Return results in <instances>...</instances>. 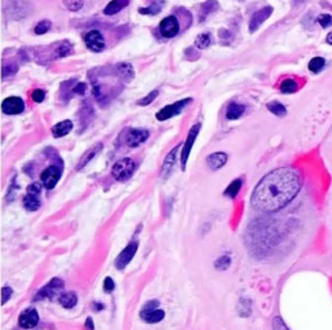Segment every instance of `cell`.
<instances>
[{
	"label": "cell",
	"mask_w": 332,
	"mask_h": 330,
	"mask_svg": "<svg viewBox=\"0 0 332 330\" xmlns=\"http://www.w3.org/2000/svg\"><path fill=\"white\" fill-rule=\"evenodd\" d=\"M12 294H13V291H12L10 287L4 286L3 289H1V300H3V304L7 303L8 299H9L10 296H12Z\"/></svg>",
	"instance_id": "ab89813d"
},
{
	"label": "cell",
	"mask_w": 332,
	"mask_h": 330,
	"mask_svg": "<svg viewBox=\"0 0 332 330\" xmlns=\"http://www.w3.org/2000/svg\"><path fill=\"white\" fill-rule=\"evenodd\" d=\"M129 5V0H112L111 3L104 8V14L107 16H113V14L118 13L119 10Z\"/></svg>",
	"instance_id": "ac0fdd59"
},
{
	"label": "cell",
	"mask_w": 332,
	"mask_h": 330,
	"mask_svg": "<svg viewBox=\"0 0 332 330\" xmlns=\"http://www.w3.org/2000/svg\"><path fill=\"white\" fill-rule=\"evenodd\" d=\"M86 328H87L88 330H95V327H94V323H92L91 317H88L87 321H86Z\"/></svg>",
	"instance_id": "7bdbcfd3"
},
{
	"label": "cell",
	"mask_w": 332,
	"mask_h": 330,
	"mask_svg": "<svg viewBox=\"0 0 332 330\" xmlns=\"http://www.w3.org/2000/svg\"><path fill=\"white\" fill-rule=\"evenodd\" d=\"M273 10H274L273 9V7H265L262 8V9L257 10V12L253 14V17L251 18V22H249V31H251V33H254V31L257 30L258 27L261 26L265 21L268 20L271 14H273Z\"/></svg>",
	"instance_id": "5bb4252c"
},
{
	"label": "cell",
	"mask_w": 332,
	"mask_h": 330,
	"mask_svg": "<svg viewBox=\"0 0 332 330\" xmlns=\"http://www.w3.org/2000/svg\"><path fill=\"white\" fill-rule=\"evenodd\" d=\"M160 31H161L163 37L167 38V39L176 37L179 33V22H178L176 17L167 16V17L164 18L160 24Z\"/></svg>",
	"instance_id": "30bf717a"
},
{
	"label": "cell",
	"mask_w": 332,
	"mask_h": 330,
	"mask_svg": "<svg viewBox=\"0 0 332 330\" xmlns=\"http://www.w3.org/2000/svg\"><path fill=\"white\" fill-rule=\"evenodd\" d=\"M135 171V162L131 158H122L115 162L112 169V176L118 182H125Z\"/></svg>",
	"instance_id": "7a4b0ae2"
},
{
	"label": "cell",
	"mask_w": 332,
	"mask_h": 330,
	"mask_svg": "<svg viewBox=\"0 0 332 330\" xmlns=\"http://www.w3.org/2000/svg\"><path fill=\"white\" fill-rule=\"evenodd\" d=\"M62 289H64V281L60 279H54L51 283H48L46 286L39 290L35 299H52Z\"/></svg>",
	"instance_id": "8992f818"
},
{
	"label": "cell",
	"mask_w": 332,
	"mask_h": 330,
	"mask_svg": "<svg viewBox=\"0 0 332 330\" xmlns=\"http://www.w3.org/2000/svg\"><path fill=\"white\" fill-rule=\"evenodd\" d=\"M183 148V144L182 145H176V148H174L169 154L166 155L165 161H164L163 169H161V175L163 178H167L170 175V172L173 171L174 166L176 163V158H178V153H179L180 149Z\"/></svg>",
	"instance_id": "9a60e30c"
},
{
	"label": "cell",
	"mask_w": 332,
	"mask_h": 330,
	"mask_svg": "<svg viewBox=\"0 0 332 330\" xmlns=\"http://www.w3.org/2000/svg\"><path fill=\"white\" fill-rule=\"evenodd\" d=\"M103 287H104V290L107 291V293H111V291H113V290H114V287H115L114 281H113L111 277H107V279L104 280Z\"/></svg>",
	"instance_id": "f35d334b"
},
{
	"label": "cell",
	"mask_w": 332,
	"mask_h": 330,
	"mask_svg": "<svg viewBox=\"0 0 332 330\" xmlns=\"http://www.w3.org/2000/svg\"><path fill=\"white\" fill-rule=\"evenodd\" d=\"M149 138V131L144 128H134L130 130L127 136H126V144L129 145L130 148H136L146 142Z\"/></svg>",
	"instance_id": "8fae6325"
},
{
	"label": "cell",
	"mask_w": 332,
	"mask_h": 330,
	"mask_svg": "<svg viewBox=\"0 0 332 330\" xmlns=\"http://www.w3.org/2000/svg\"><path fill=\"white\" fill-rule=\"evenodd\" d=\"M231 264V259L230 256H222V258H220L218 260H216V263H214V266H216V268H218V270L221 271H224L227 270L228 267H230Z\"/></svg>",
	"instance_id": "4dcf8cb0"
},
{
	"label": "cell",
	"mask_w": 332,
	"mask_h": 330,
	"mask_svg": "<svg viewBox=\"0 0 332 330\" xmlns=\"http://www.w3.org/2000/svg\"><path fill=\"white\" fill-rule=\"evenodd\" d=\"M85 42L88 49H91L94 52H102L105 48L104 37L98 30H91L90 33H87L85 37Z\"/></svg>",
	"instance_id": "7c38bea8"
},
{
	"label": "cell",
	"mask_w": 332,
	"mask_h": 330,
	"mask_svg": "<svg viewBox=\"0 0 332 330\" xmlns=\"http://www.w3.org/2000/svg\"><path fill=\"white\" fill-rule=\"evenodd\" d=\"M73 52V47L68 42H64V43L60 44V47L56 49V57H65V56H69V54Z\"/></svg>",
	"instance_id": "f1b7e54d"
},
{
	"label": "cell",
	"mask_w": 332,
	"mask_h": 330,
	"mask_svg": "<svg viewBox=\"0 0 332 330\" xmlns=\"http://www.w3.org/2000/svg\"><path fill=\"white\" fill-rule=\"evenodd\" d=\"M71 128H73V123H71V121L66 119V121L56 123L52 127V134H54L55 138H62V136L68 135L69 132L71 131Z\"/></svg>",
	"instance_id": "e0dca14e"
},
{
	"label": "cell",
	"mask_w": 332,
	"mask_h": 330,
	"mask_svg": "<svg viewBox=\"0 0 332 330\" xmlns=\"http://www.w3.org/2000/svg\"><path fill=\"white\" fill-rule=\"evenodd\" d=\"M159 302L157 300H151L146 306L143 307L140 311V317L143 321L148 324H156L160 323L165 317V312L159 308Z\"/></svg>",
	"instance_id": "3957f363"
},
{
	"label": "cell",
	"mask_w": 332,
	"mask_h": 330,
	"mask_svg": "<svg viewBox=\"0 0 332 330\" xmlns=\"http://www.w3.org/2000/svg\"><path fill=\"white\" fill-rule=\"evenodd\" d=\"M325 66L326 60L323 57H314L309 62V70L312 71V73H315V74L319 73V71H322Z\"/></svg>",
	"instance_id": "d4e9b609"
},
{
	"label": "cell",
	"mask_w": 332,
	"mask_h": 330,
	"mask_svg": "<svg viewBox=\"0 0 332 330\" xmlns=\"http://www.w3.org/2000/svg\"><path fill=\"white\" fill-rule=\"evenodd\" d=\"M302 186V175L295 167H279L260 180L252 193V206L258 211L271 214L293 201Z\"/></svg>",
	"instance_id": "6da1fadb"
},
{
	"label": "cell",
	"mask_w": 332,
	"mask_h": 330,
	"mask_svg": "<svg viewBox=\"0 0 332 330\" xmlns=\"http://www.w3.org/2000/svg\"><path fill=\"white\" fill-rule=\"evenodd\" d=\"M102 150V144H98L95 145L94 148H91L90 150H87V152L85 153V155L82 157V159L79 161L78 163V167H77V170H82L83 167H85L87 163H90L91 162V159H94L96 157V154H98L99 152Z\"/></svg>",
	"instance_id": "ffe728a7"
},
{
	"label": "cell",
	"mask_w": 332,
	"mask_h": 330,
	"mask_svg": "<svg viewBox=\"0 0 332 330\" xmlns=\"http://www.w3.org/2000/svg\"><path fill=\"white\" fill-rule=\"evenodd\" d=\"M207 162L210 169L218 170L226 165V162H227V154H226V153H222V152L213 153V154H210L209 157H208Z\"/></svg>",
	"instance_id": "2e32d148"
},
{
	"label": "cell",
	"mask_w": 332,
	"mask_h": 330,
	"mask_svg": "<svg viewBox=\"0 0 332 330\" xmlns=\"http://www.w3.org/2000/svg\"><path fill=\"white\" fill-rule=\"evenodd\" d=\"M1 110L7 115H17L25 110V102L21 97L12 96L7 97L1 104Z\"/></svg>",
	"instance_id": "52a82bcc"
},
{
	"label": "cell",
	"mask_w": 332,
	"mask_h": 330,
	"mask_svg": "<svg viewBox=\"0 0 332 330\" xmlns=\"http://www.w3.org/2000/svg\"><path fill=\"white\" fill-rule=\"evenodd\" d=\"M86 90V85L85 83H79L78 86H77V88L74 90V92H77V94H83Z\"/></svg>",
	"instance_id": "b9f144b4"
},
{
	"label": "cell",
	"mask_w": 332,
	"mask_h": 330,
	"mask_svg": "<svg viewBox=\"0 0 332 330\" xmlns=\"http://www.w3.org/2000/svg\"><path fill=\"white\" fill-rule=\"evenodd\" d=\"M297 1H298V3H300V1H305V0H297Z\"/></svg>",
	"instance_id": "f6af8a7d"
},
{
	"label": "cell",
	"mask_w": 332,
	"mask_h": 330,
	"mask_svg": "<svg viewBox=\"0 0 332 330\" xmlns=\"http://www.w3.org/2000/svg\"><path fill=\"white\" fill-rule=\"evenodd\" d=\"M31 97H33V100L35 102H42L44 100V97H46V92L43 90H34L33 94H31Z\"/></svg>",
	"instance_id": "8d00e7d4"
},
{
	"label": "cell",
	"mask_w": 332,
	"mask_h": 330,
	"mask_svg": "<svg viewBox=\"0 0 332 330\" xmlns=\"http://www.w3.org/2000/svg\"><path fill=\"white\" fill-rule=\"evenodd\" d=\"M17 71V66L14 64H12L9 66V69H8V66L5 64H4L3 66V78H7L9 74H14Z\"/></svg>",
	"instance_id": "60d3db41"
},
{
	"label": "cell",
	"mask_w": 332,
	"mask_h": 330,
	"mask_svg": "<svg viewBox=\"0 0 332 330\" xmlns=\"http://www.w3.org/2000/svg\"><path fill=\"white\" fill-rule=\"evenodd\" d=\"M39 323V315L34 308H27L22 311L18 317V325L24 329H33Z\"/></svg>",
	"instance_id": "4fadbf2b"
},
{
	"label": "cell",
	"mask_w": 332,
	"mask_h": 330,
	"mask_svg": "<svg viewBox=\"0 0 332 330\" xmlns=\"http://www.w3.org/2000/svg\"><path fill=\"white\" fill-rule=\"evenodd\" d=\"M138 251V242H130L125 249L119 253V255L115 259V268L117 270H125L127 264L132 260L134 255Z\"/></svg>",
	"instance_id": "ba28073f"
},
{
	"label": "cell",
	"mask_w": 332,
	"mask_h": 330,
	"mask_svg": "<svg viewBox=\"0 0 332 330\" xmlns=\"http://www.w3.org/2000/svg\"><path fill=\"white\" fill-rule=\"evenodd\" d=\"M197 48L200 49H205L212 44V35L210 34H201L196 38V42H195Z\"/></svg>",
	"instance_id": "83f0119b"
},
{
	"label": "cell",
	"mask_w": 332,
	"mask_h": 330,
	"mask_svg": "<svg viewBox=\"0 0 332 330\" xmlns=\"http://www.w3.org/2000/svg\"><path fill=\"white\" fill-rule=\"evenodd\" d=\"M42 192V186L41 184H38V183H34V184H30V186L27 187V193L29 194H34V195H39Z\"/></svg>",
	"instance_id": "74e56055"
},
{
	"label": "cell",
	"mask_w": 332,
	"mask_h": 330,
	"mask_svg": "<svg viewBox=\"0 0 332 330\" xmlns=\"http://www.w3.org/2000/svg\"><path fill=\"white\" fill-rule=\"evenodd\" d=\"M50 29H51V22H50L48 20H43V21H41L37 26H35L34 31L37 35H43V34H46Z\"/></svg>",
	"instance_id": "f546056e"
},
{
	"label": "cell",
	"mask_w": 332,
	"mask_h": 330,
	"mask_svg": "<svg viewBox=\"0 0 332 330\" xmlns=\"http://www.w3.org/2000/svg\"><path fill=\"white\" fill-rule=\"evenodd\" d=\"M24 206L27 211H37L41 207V201L38 198V195L27 193V195L24 198Z\"/></svg>",
	"instance_id": "7402d4cb"
},
{
	"label": "cell",
	"mask_w": 332,
	"mask_h": 330,
	"mask_svg": "<svg viewBox=\"0 0 332 330\" xmlns=\"http://www.w3.org/2000/svg\"><path fill=\"white\" fill-rule=\"evenodd\" d=\"M240 188H241V180L240 179H236V180H234V182L231 183L230 186L226 188L224 195H228L231 198H235L237 193H239V190H240Z\"/></svg>",
	"instance_id": "4316f807"
},
{
	"label": "cell",
	"mask_w": 332,
	"mask_h": 330,
	"mask_svg": "<svg viewBox=\"0 0 332 330\" xmlns=\"http://www.w3.org/2000/svg\"><path fill=\"white\" fill-rule=\"evenodd\" d=\"M200 131V125H195L188 132L187 135V140L183 144V148H182V154H180V163H182V169H186L187 161H188V157H190V153L192 150L193 142L196 140L197 134Z\"/></svg>",
	"instance_id": "5b68a950"
},
{
	"label": "cell",
	"mask_w": 332,
	"mask_h": 330,
	"mask_svg": "<svg viewBox=\"0 0 332 330\" xmlns=\"http://www.w3.org/2000/svg\"><path fill=\"white\" fill-rule=\"evenodd\" d=\"M244 111H245L244 105L236 104V102H231V104L228 105L227 111H226V117H227V119H230V121H235V119L240 118L241 115L244 114Z\"/></svg>",
	"instance_id": "d6986e66"
},
{
	"label": "cell",
	"mask_w": 332,
	"mask_h": 330,
	"mask_svg": "<svg viewBox=\"0 0 332 330\" xmlns=\"http://www.w3.org/2000/svg\"><path fill=\"white\" fill-rule=\"evenodd\" d=\"M160 9H161V5H160V4L153 3L152 5L148 8H140L139 12L142 14H157L160 12Z\"/></svg>",
	"instance_id": "e575fe53"
},
{
	"label": "cell",
	"mask_w": 332,
	"mask_h": 330,
	"mask_svg": "<svg viewBox=\"0 0 332 330\" xmlns=\"http://www.w3.org/2000/svg\"><path fill=\"white\" fill-rule=\"evenodd\" d=\"M268 109L273 113V114L278 115V117H284V115L287 114V109H285L284 105L280 104V102L278 101L269 102Z\"/></svg>",
	"instance_id": "484cf974"
},
{
	"label": "cell",
	"mask_w": 332,
	"mask_h": 330,
	"mask_svg": "<svg viewBox=\"0 0 332 330\" xmlns=\"http://www.w3.org/2000/svg\"><path fill=\"white\" fill-rule=\"evenodd\" d=\"M273 330H289L281 317H274L273 320Z\"/></svg>",
	"instance_id": "d590c367"
},
{
	"label": "cell",
	"mask_w": 332,
	"mask_h": 330,
	"mask_svg": "<svg viewBox=\"0 0 332 330\" xmlns=\"http://www.w3.org/2000/svg\"><path fill=\"white\" fill-rule=\"evenodd\" d=\"M58 300L64 308H74L78 303V296L75 293H64L62 295H60Z\"/></svg>",
	"instance_id": "44dd1931"
},
{
	"label": "cell",
	"mask_w": 332,
	"mask_h": 330,
	"mask_svg": "<svg viewBox=\"0 0 332 330\" xmlns=\"http://www.w3.org/2000/svg\"><path fill=\"white\" fill-rule=\"evenodd\" d=\"M159 96V91H152L151 94H148L146 96V97L140 98L139 101H138V104L140 105V106H146V105H149L152 104L153 100Z\"/></svg>",
	"instance_id": "836d02e7"
},
{
	"label": "cell",
	"mask_w": 332,
	"mask_h": 330,
	"mask_svg": "<svg viewBox=\"0 0 332 330\" xmlns=\"http://www.w3.org/2000/svg\"><path fill=\"white\" fill-rule=\"evenodd\" d=\"M191 101H192V98H183V100H180V101H176L171 105H167V106L163 108L159 113H157L156 118L159 119V121H166V119L173 118L175 115H179L180 113H182V110H183Z\"/></svg>",
	"instance_id": "277c9868"
},
{
	"label": "cell",
	"mask_w": 332,
	"mask_h": 330,
	"mask_svg": "<svg viewBox=\"0 0 332 330\" xmlns=\"http://www.w3.org/2000/svg\"><path fill=\"white\" fill-rule=\"evenodd\" d=\"M298 90L297 82L295 79H285L280 83V91L283 94H293Z\"/></svg>",
	"instance_id": "cb8c5ba5"
},
{
	"label": "cell",
	"mask_w": 332,
	"mask_h": 330,
	"mask_svg": "<svg viewBox=\"0 0 332 330\" xmlns=\"http://www.w3.org/2000/svg\"><path fill=\"white\" fill-rule=\"evenodd\" d=\"M326 42L332 46V31H331V33H329V35L326 37Z\"/></svg>",
	"instance_id": "ee69618b"
},
{
	"label": "cell",
	"mask_w": 332,
	"mask_h": 330,
	"mask_svg": "<svg viewBox=\"0 0 332 330\" xmlns=\"http://www.w3.org/2000/svg\"><path fill=\"white\" fill-rule=\"evenodd\" d=\"M64 4L69 10L77 12L83 7V0H64Z\"/></svg>",
	"instance_id": "1f68e13d"
},
{
	"label": "cell",
	"mask_w": 332,
	"mask_h": 330,
	"mask_svg": "<svg viewBox=\"0 0 332 330\" xmlns=\"http://www.w3.org/2000/svg\"><path fill=\"white\" fill-rule=\"evenodd\" d=\"M118 75L122 78L125 82L130 81V79L134 77V70H132L131 65L126 64V62L118 65Z\"/></svg>",
	"instance_id": "603a6c76"
},
{
	"label": "cell",
	"mask_w": 332,
	"mask_h": 330,
	"mask_svg": "<svg viewBox=\"0 0 332 330\" xmlns=\"http://www.w3.org/2000/svg\"><path fill=\"white\" fill-rule=\"evenodd\" d=\"M318 24L323 27V29H327V27L332 26V16L329 13H323L318 17Z\"/></svg>",
	"instance_id": "d6a6232c"
},
{
	"label": "cell",
	"mask_w": 332,
	"mask_h": 330,
	"mask_svg": "<svg viewBox=\"0 0 332 330\" xmlns=\"http://www.w3.org/2000/svg\"><path fill=\"white\" fill-rule=\"evenodd\" d=\"M60 178H61V170L56 166H50L42 172L41 182L43 187H46L47 189H52L56 187Z\"/></svg>",
	"instance_id": "9c48e42d"
}]
</instances>
